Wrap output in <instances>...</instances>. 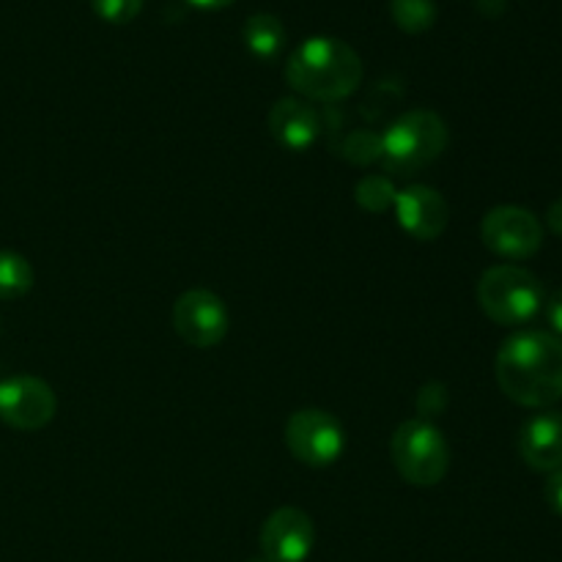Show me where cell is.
I'll return each mask as SVG.
<instances>
[{"label": "cell", "mask_w": 562, "mask_h": 562, "mask_svg": "<svg viewBox=\"0 0 562 562\" xmlns=\"http://www.w3.org/2000/svg\"><path fill=\"white\" fill-rule=\"evenodd\" d=\"M494 371L514 404L547 409L562 398V340L541 329L510 335L499 346Z\"/></svg>", "instance_id": "1"}, {"label": "cell", "mask_w": 562, "mask_h": 562, "mask_svg": "<svg viewBox=\"0 0 562 562\" xmlns=\"http://www.w3.org/2000/svg\"><path fill=\"white\" fill-rule=\"evenodd\" d=\"M285 80L305 99L340 102L362 82V60L355 47L340 38L313 36L289 55Z\"/></svg>", "instance_id": "2"}, {"label": "cell", "mask_w": 562, "mask_h": 562, "mask_svg": "<svg viewBox=\"0 0 562 562\" xmlns=\"http://www.w3.org/2000/svg\"><path fill=\"white\" fill-rule=\"evenodd\" d=\"M445 146H448V124L434 110H409L398 115L382 135L379 159L384 173L412 176L437 162Z\"/></svg>", "instance_id": "3"}, {"label": "cell", "mask_w": 562, "mask_h": 562, "mask_svg": "<svg viewBox=\"0 0 562 562\" xmlns=\"http://www.w3.org/2000/svg\"><path fill=\"white\" fill-rule=\"evenodd\" d=\"M477 305L494 324L521 327L541 313L543 285L527 269L499 263L477 280Z\"/></svg>", "instance_id": "4"}, {"label": "cell", "mask_w": 562, "mask_h": 562, "mask_svg": "<svg viewBox=\"0 0 562 562\" xmlns=\"http://www.w3.org/2000/svg\"><path fill=\"white\" fill-rule=\"evenodd\" d=\"M390 456L398 475L412 486H437L448 475V439L428 420L401 423L390 439Z\"/></svg>", "instance_id": "5"}, {"label": "cell", "mask_w": 562, "mask_h": 562, "mask_svg": "<svg viewBox=\"0 0 562 562\" xmlns=\"http://www.w3.org/2000/svg\"><path fill=\"white\" fill-rule=\"evenodd\" d=\"M285 442L296 461L307 467H329L344 456L346 431L329 412H294L285 426Z\"/></svg>", "instance_id": "6"}, {"label": "cell", "mask_w": 562, "mask_h": 562, "mask_svg": "<svg viewBox=\"0 0 562 562\" xmlns=\"http://www.w3.org/2000/svg\"><path fill=\"white\" fill-rule=\"evenodd\" d=\"M481 239L494 256L521 261L541 250L543 225L527 209L497 206L483 217Z\"/></svg>", "instance_id": "7"}, {"label": "cell", "mask_w": 562, "mask_h": 562, "mask_svg": "<svg viewBox=\"0 0 562 562\" xmlns=\"http://www.w3.org/2000/svg\"><path fill=\"white\" fill-rule=\"evenodd\" d=\"M228 307L217 294L192 289L173 305V329L192 349H214L228 335Z\"/></svg>", "instance_id": "8"}, {"label": "cell", "mask_w": 562, "mask_h": 562, "mask_svg": "<svg viewBox=\"0 0 562 562\" xmlns=\"http://www.w3.org/2000/svg\"><path fill=\"white\" fill-rule=\"evenodd\" d=\"M58 412L53 387L38 376H9L0 382V420L16 431H38Z\"/></svg>", "instance_id": "9"}, {"label": "cell", "mask_w": 562, "mask_h": 562, "mask_svg": "<svg viewBox=\"0 0 562 562\" xmlns=\"http://www.w3.org/2000/svg\"><path fill=\"white\" fill-rule=\"evenodd\" d=\"M316 547L313 519L300 508H280L263 521L261 552L267 562H305Z\"/></svg>", "instance_id": "10"}, {"label": "cell", "mask_w": 562, "mask_h": 562, "mask_svg": "<svg viewBox=\"0 0 562 562\" xmlns=\"http://www.w3.org/2000/svg\"><path fill=\"white\" fill-rule=\"evenodd\" d=\"M395 214L401 228L420 241H434L445 234L450 209L445 198L431 187L415 184L395 195Z\"/></svg>", "instance_id": "11"}, {"label": "cell", "mask_w": 562, "mask_h": 562, "mask_svg": "<svg viewBox=\"0 0 562 562\" xmlns=\"http://www.w3.org/2000/svg\"><path fill=\"white\" fill-rule=\"evenodd\" d=\"M269 130L274 140L289 151H307L322 135V115L305 99L285 97L272 104Z\"/></svg>", "instance_id": "12"}, {"label": "cell", "mask_w": 562, "mask_h": 562, "mask_svg": "<svg viewBox=\"0 0 562 562\" xmlns=\"http://www.w3.org/2000/svg\"><path fill=\"white\" fill-rule=\"evenodd\" d=\"M519 453L527 467L538 472L562 470V415L541 412L530 417L519 434Z\"/></svg>", "instance_id": "13"}, {"label": "cell", "mask_w": 562, "mask_h": 562, "mask_svg": "<svg viewBox=\"0 0 562 562\" xmlns=\"http://www.w3.org/2000/svg\"><path fill=\"white\" fill-rule=\"evenodd\" d=\"M241 36H245L247 49H250L256 58L263 60H272L274 55L285 47L283 22L274 14H267V11L247 16L245 27H241Z\"/></svg>", "instance_id": "14"}, {"label": "cell", "mask_w": 562, "mask_h": 562, "mask_svg": "<svg viewBox=\"0 0 562 562\" xmlns=\"http://www.w3.org/2000/svg\"><path fill=\"white\" fill-rule=\"evenodd\" d=\"M33 267L25 256L11 250H0V300H22L33 289Z\"/></svg>", "instance_id": "15"}, {"label": "cell", "mask_w": 562, "mask_h": 562, "mask_svg": "<svg viewBox=\"0 0 562 562\" xmlns=\"http://www.w3.org/2000/svg\"><path fill=\"white\" fill-rule=\"evenodd\" d=\"M390 14L401 31L423 33L437 22V3L434 0H390Z\"/></svg>", "instance_id": "16"}, {"label": "cell", "mask_w": 562, "mask_h": 562, "mask_svg": "<svg viewBox=\"0 0 562 562\" xmlns=\"http://www.w3.org/2000/svg\"><path fill=\"white\" fill-rule=\"evenodd\" d=\"M395 195H398V192L393 190L390 176H368V179H362L360 187H357V201H360V206L376 214L387 212L395 203Z\"/></svg>", "instance_id": "17"}, {"label": "cell", "mask_w": 562, "mask_h": 562, "mask_svg": "<svg viewBox=\"0 0 562 562\" xmlns=\"http://www.w3.org/2000/svg\"><path fill=\"white\" fill-rule=\"evenodd\" d=\"M93 11H97L102 20L115 22V25H124V22L135 20L143 9V0H91Z\"/></svg>", "instance_id": "18"}, {"label": "cell", "mask_w": 562, "mask_h": 562, "mask_svg": "<svg viewBox=\"0 0 562 562\" xmlns=\"http://www.w3.org/2000/svg\"><path fill=\"white\" fill-rule=\"evenodd\" d=\"M547 305V318H549V327H552V335L554 338H562V289L554 291V296L549 302H543Z\"/></svg>", "instance_id": "19"}, {"label": "cell", "mask_w": 562, "mask_h": 562, "mask_svg": "<svg viewBox=\"0 0 562 562\" xmlns=\"http://www.w3.org/2000/svg\"><path fill=\"white\" fill-rule=\"evenodd\" d=\"M547 503L554 514L562 516V470L552 472V477L547 481Z\"/></svg>", "instance_id": "20"}, {"label": "cell", "mask_w": 562, "mask_h": 562, "mask_svg": "<svg viewBox=\"0 0 562 562\" xmlns=\"http://www.w3.org/2000/svg\"><path fill=\"white\" fill-rule=\"evenodd\" d=\"M547 225L552 228V234H558L562 239V198H558V201L549 206L547 212Z\"/></svg>", "instance_id": "21"}, {"label": "cell", "mask_w": 562, "mask_h": 562, "mask_svg": "<svg viewBox=\"0 0 562 562\" xmlns=\"http://www.w3.org/2000/svg\"><path fill=\"white\" fill-rule=\"evenodd\" d=\"M187 3L198 5V9H225V5H231L234 0H187Z\"/></svg>", "instance_id": "22"}]
</instances>
